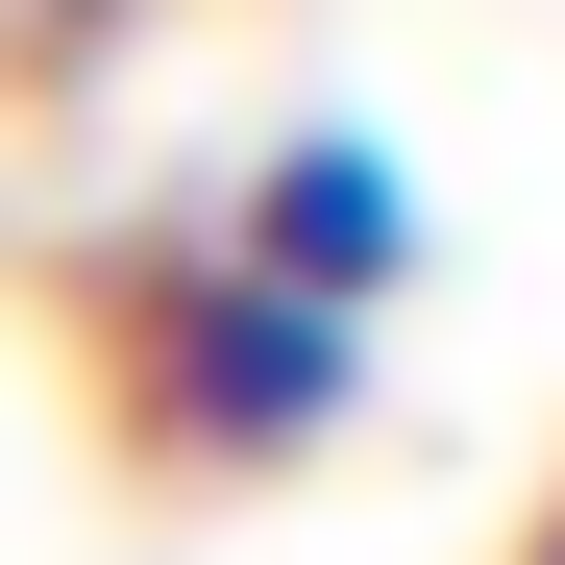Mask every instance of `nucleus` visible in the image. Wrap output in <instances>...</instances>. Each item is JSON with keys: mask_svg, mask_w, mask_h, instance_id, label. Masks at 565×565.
Returning <instances> with one entry per match:
<instances>
[{"mask_svg": "<svg viewBox=\"0 0 565 565\" xmlns=\"http://www.w3.org/2000/svg\"><path fill=\"white\" fill-rule=\"evenodd\" d=\"M344 394H369V344H344V296H296L270 246H222L198 296H172V418H198L222 467H296V443H344Z\"/></svg>", "mask_w": 565, "mask_h": 565, "instance_id": "obj_1", "label": "nucleus"}, {"mask_svg": "<svg viewBox=\"0 0 565 565\" xmlns=\"http://www.w3.org/2000/svg\"><path fill=\"white\" fill-rule=\"evenodd\" d=\"M246 246L296 270V296H344V320H369V296L418 270V172L369 148V124H296V148L246 172Z\"/></svg>", "mask_w": 565, "mask_h": 565, "instance_id": "obj_2", "label": "nucleus"}]
</instances>
